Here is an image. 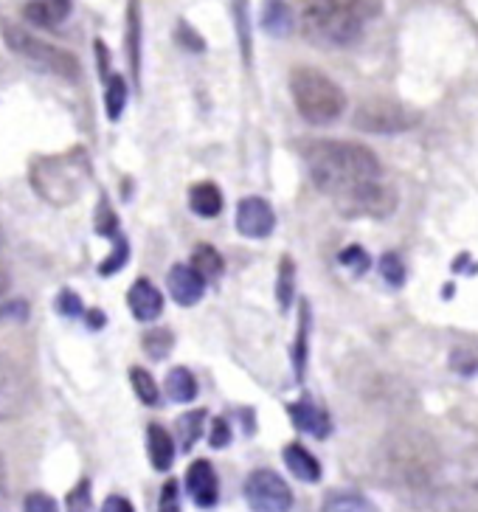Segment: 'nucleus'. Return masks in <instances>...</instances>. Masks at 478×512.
<instances>
[{"instance_id":"nucleus-28","label":"nucleus","mask_w":478,"mask_h":512,"mask_svg":"<svg viewBox=\"0 0 478 512\" xmlns=\"http://www.w3.org/2000/svg\"><path fill=\"white\" fill-rule=\"evenodd\" d=\"M231 3V12L237 20V34H239V48H242V60L245 65L251 62V26H248V0H228Z\"/></svg>"},{"instance_id":"nucleus-6","label":"nucleus","mask_w":478,"mask_h":512,"mask_svg":"<svg viewBox=\"0 0 478 512\" xmlns=\"http://www.w3.org/2000/svg\"><path fill=\"white\" fill-rule=\"evenodd\" d=\"M3 43L9 46L12 54L29 60L31 65L43 68L48 74L60 76V79H68L74 82L79 79V62L71 51H62V48L45 43L40 37H34L26 29H17V26H3Z\"/></svg>"},{"instance_id":"nucleus-25","label":"nucleus","mask_w":478,"mask_h":512,"mask_svg":"<svg viewBox=\"0 0 478 512\" xmlns=\"http://www.w3.org/2000/svg\"><path fill=\"white\" fill-rule=\"evenodd\" d=\"M141 347H144V352L150 355L152 361H164L166 355L172 352V347H175V335L166 327H155V330H150L141 338Z\"/></svg>"},{"instance_id":"nucleus-20","label":"nucleus","mask_w":478,"mask_h":512,"mask_svg":"<svg viewBox=\"0 0 478 512\" xmlns=\"http://www.w3.org/2000/svg\"><path fill=\"white\" fill-rule=\"evenodd\" d=\"M127 57L133 79H141V0H130L127 6Z\"/></svg>"},{"instance_id":"nucleus-3","label":"nucleus","mask_w":478,"mask_h":512,"mask_svg":"<svg viewBox=\"0 0 478 512\" xmlns=\"http://www.w3.org/2000/svg\"><path fill=\"white\" fill-rule=\"evenodd\" d=\"M380 12V0H296L299 31L315 46H352L366 20Z\"/></svg>"},{"instance_id":"nucleus-27","label":"nucleus","mask_w":478,"mask_h":512,"mask_svg":"<svg viewBox=\"0 0 478 512\" xmlns=\"http://www.w3.org/2000/svg\"><path fill=\"white\" fill-rule=\"evenodd\" d=\"M192 268H195L200 276H206V279H211V276H220L225 268L223 256L217 254V248H211V245H197L195 254H192Z\"/></svg>"},{"instance_id":"nucleus-8","label":"nucleus","mask_w":478,"mask_h":512,"mask_svg":"<svg viewBox=\"0 0 478 512\" xmlns=\"http://www.w3.org/2000/svg\"><path fill=\"white\" fill-rule=\"evenodd\" d=\"M242 496L248 501V507L254 512H290L293 510V490L284 482L276 470L259 467L254 470L245 484H242Z\"/></svg>"},{"instance_id":"nucleus-10","label":"nucleus","mask_w":478,"mask_h":512,"mask_svg":"<svg viewBox=\"0 0 478 512\" xmlns=\"http://www.w3.org/2000/svg\"><path fill=\"white\" fill-rule=\"evenodd\" d=\"M186 493L203 510H211L220 501V479H217L214 465L209 459H195L189 465V470H186Z\"/></svg>"},{"instance_id":"nucleus-22","label":"nucleus","mask_w":478,"mask_h":512,"mask_svg":"<svg viewBox=\"0 0 478 512\" xmlns=\"http://www.w3.org/2000/svg\"><path fill=\"white\" fill-rule=\"evenodd\" d=\"M178 428V439L183 453L192 451L197 445V439L203 437V428H206V408H195V411H186L183 417H178L175 422Z\"/></svg>"},{"instance_id":"nucleus-15","label":"nucleus","mask_w":478,"mask_h":512,"mask_svg":"<svg viewBox=\"0 0 478 512\" xmlns=\"http://www.w3.org/2000/svg\"><path fill=\"white\" fill-rule=\"evenodd\" d=\"M147 453H150V462L158 473H166L175 465V439L158 422H152L147 428Z\"/></svg>"},{"instance_id":"nucleus-7","label":"nucleus","mask_w":478,"mask_h":512,"mask_svg":"<svg viewBox=\"0 0 478 512\" xmlns=\"http://www.w3.org/2000/svg\"><path fill=\"white\" fill-rule=\"evenodd\" d=\"M417 121L414 110H408L405 105L386 99V96H374V99L360 102L355 116H352V124L358 130L374 133V136H397V133L417 127Z\"/></svg>"},{"instance_id":"nucleus-21","label":"nucleus","mask_w":478,"mask_h":512,"mask_svg":"<svg viewBox=\"0 0 478 512\" xmlns=\"http://www.w3.org/2000/svg\"><path fill=\"white\" fill-rule=\"evenodd\" d=\"M164 389H166V394H169V400H172V403H192V400L197 397V380H195V375L189 372V369L175 366V369L166 375Z\"/></svg>"},{"instance_id":"nucleus-39","label":"nucleus","mask_w":478,"mask_h":512,"mask_svg":"<svg viewBox=\"0 0 478 512\" xmlns=\"http://www.w3.org/2000/svg\"><path fill=\"white\" fill-rule=\"evenodd\" d=\"M178 43L189 48V51H203V48H206V43L200 40V34H197L192 26H186V23H180L178 26Z\"/></svg>"},{"instance_id":"nucleus-38","label":"nucleus","mask_w":478,"mask_h":512,"mask_svg":"<svg viewBox=\"0 0 478 512\" xmlns=\"http://www.w3.org/2000/svg\"><path fill=\"white\" fill-rule=\"evenodd\" d=\"M209 445L211 448H228L231 445V425H228L225 417H217V420L211 422Z\"/></svg>"},{"instance_id":"nucleus-36","label":"nucleus","mask_w":478,"mask_h":512,"mask_svg":"<svg viewBox=\"0 0 478 512\" xmlns=\"http://www.w3.org/2000/svg\"><path fill=\"white\" fill-rule=\"evenodd\" d=\"M23 512H60L57 507V501L43 493V490H37V493H29L26 501H23Z\"/></svg>"},{"instance_id":"nucleus-13","label":"nucleus","mask_w":478,"mask_h":512,"mask_svg":"<svg viewBox=\"0 0 478 512\" xmlns=\"http://www.w3.org/2000/svg\"><path fill=\"white\" fill-rule=\"evenodd\" d=\"M127 304H130V313L138 321H155V318L164 313V296L161 290L152 285L150 279H138L127 293Z\"/></svg>"},{"instance_id":"nucleus-19","label":"nucleus","mask_w":478,"mask_h":512,"mask_svg":"<svg viewBox=\"0 0 478 512\" xmlns=\"http://www.w3.org/2000/svg\"><path fill=\"white\" fill-rule=\"evenodd\" d=\"M321 512H380L372 498L352 493V490H329L321 504Z\"/></svg>"},{"instance_id":"nucleus-37","label":"nucleus","mask_w":478,"mask_h":512,"mask_svg":"<svg viewBox=\"0 0 478 512\" xmlns=\"http://www.w3.org/2000/svg\"><path fill=\"white\" fill-rule=\"evenodd\" d=\"M57 310H60L62 316L68 318H79L85 313V307H82V299L71 293V290H62L60 296H57Z\"/></svg>"},{"instance_id":"nucleus-35","label":"nucleus","mask_w":478,"mask_h":512,"mask_svg":"<svg viewBox=\"0 0 478 512\" xmlns=\"http://www.w3.org/2000/svg\"><path fill=\"white\" fill-rule=\"evenodd\" d=\"M158 512H180V484L175 479L161 487V501H158Z\"/></svg>"},{"instance_id":"nucleus-41","label":"nucleus","mask_w":478,"mask_h":512,"mask_svg":"<svg viewBox=\"0 0 478 512\" xmlns=\"http://www.w3.org/2000/svg\"><path fill=\"white\" fill-rule=\"evenodd\" d=\"M102 512H135L133 501L124 496H107L102 504Z\"/></svg>"},{"instance_id":"nucleus-34","label":"nucleus","mask_w":478,"mask_h":512,"mask_svg":"<svg viewBox=\"0 0 478 512\" xmlns=\"http://www.w3.org/2000/svg\"><path fill=\"white\" fill-rule=\"evenodd\" d=\"M96 231L102 234V237H119V220H116V214L110 211V203L102 200L99 203V214H96Z\"/></svg>"},{"instance_id":"nucleus-16","label":"nucleus","mask_w":478,"mask_h":512,"mask_svg":"<svg viewBox=\"0 0 478 512\" xmlns=\"http://www.w3.org/2000/svg\"><path fill=\"white\" fill-rule=\"evenodd\" d=\"M284 465H287V470L299 479V482L304 484H315L318 479H321V462L315 459L313 453L307 451L304 445H299V442H290L287 448H284Z\"/></svg>"},{"instance_id":"nucleus-9","label":"nucleus","mask_w":478,"mask_h":512,"mask_svg":"<svg viewBox=\"0 0 478 512\" xmlns=\"http://www.w3.org/2000/svg\"><path fill=\"white\" fill-rule=\"evenodd\" d=\"M276 228V214L265 197H245L237 209V231L251 240H265Z\"/></svg>"},{"instance_id":"nucleus-4","label":"nucleus","mask_w":478,"mask_h":512,"mask_svg":"<svg viewBox=\"0 0 478 512\" xmlns=\"http://www.w3.org/2000/svg\"><path fill=\"white\" fill-rule=\"evenodd\" d=\"M290 93H293L296 110L310 124H329V121L341 119L346 107L341 85H335L318 68H296L290 76Z\"/></svg>"},{"instance_id":"nucleus-2","label":"nucleus","mask_w":478,"mask_h":512,"mask_svg":"<svg viewBox=\"0 0 478 512\" xmlns=\"http://www.w3.org/2000/svg\"><path fill=\"white\" fill-rule=\"evenodd\" d=\"M380 476L394 490L411 496L434 493V484L442 473V456L436 442L422 431H397L380 448Z\"/></svg>"},{"instance_id":"nucleus-26","label":"nucleus","mask_w":478,"mask_h":512,"mask_svg":"<svg viewBox=\"0 0 478 512\" xmlns=\"http://www.w3.org/2000/svg\"><path fill=\"white\" fill-rule=\"evenodd\" d=\"M307 335H310V307H307V302H301L299 332L293 341V369H296L299 380L304 377V363H307Z\"/></svg>"},{"instance_id":"nucleus-44","label":"nucleus","mask_w":478,"mask_h":512,"mask_svg":"<svg viewBox=\"0 0 478 512\" xmlns=\"http://www.w3.org/2000/svg\"><path fill=\"white\" fill-rule=\"evenodd\" d=\"M3 487H6V462L0 456V493H3Z\"/></svg>"},{"instance_id":"nucleus-31","label":"nucleus","mask_w":478,"mask_h":512,"mask_svg":"<svg viewBox=\"0 0 478 512\" xmlns=\"http://www.w3.org/2000/svg\"><path fill=\"white\" fill-rule=\"evenodd\" d=\"M65 507H68V512H90V507H93V496H90L88 479H82V482L76 484L74 490L68 493Z\"/></svg>"},{"instance_id":"nucleus-1","label":"nucleus","mask_w":478,"mask_h":512,"mask_svg":"<svg viewBox=\"0 0 478 512\" xmlns=\"http://www.w3.org/2000/svg\"><path fill=\"white\" fill-rule=\"evenodd\" d=\"M301 155L315 189L352 217H389L397 209V192L383 181L380 158L355 141L310 138Z\"/></svg>"},{"instance_id":"nucleus-40","label":"nucleus","mask_w":478,"mask_h":512,"mask_svg":"<svg viewBox=\"0 0 478 512\" xmlns=\"http://www.w3.org/2000/svg\"><path fill=\"white\" fill-rule=\"evenodd\" d=\"M29 318V304L9 302L0 307V321H26Z\"/></svg>"},{"instance_id":"nucleus-24","label":"nucleus","mask_w":478,"mask_h":512,"mask_svg":"<svg viewBox=\"0 0 478 512\" xmlns=\"http://www.w3.org/2000/svg\"><path fill=\"white\" fill-rule=\"evenodd\" d=\"M124 105H127V82H124V76L110 74L107 76V88H105V107H107V116H110V121L121 119Z\"/></svg>"},{"instance_id":"nucleus-23","label":"nucleus","mask_w":478,"mask_h":512,"mask_svg":"<svg viewBox=\"0 0 478 512\" xmlns=\"http://www.w3.org/2000/svg\"><path fill=\"white\" fill-rule=\"evenodd\" d=\"M130 383H133L135 397H138L144 406H158V403H161V389H158L155 377H152L147 369L133 366V369H130Z\"/></svg>"},{"instance_id":"nucleus-14","label":"nucleus","mask_w":478,"mask_h":512,"mask_svg":"<svg viewBox=\"0 0 478 512\" xmlns=\"http://www.w3.org/2000/svg\"><path fill=\"white\" fill-rule=\"evenodd\" d=\"M23 15L37 29H54L71 15V0H31L26 3Z\"/></svg>"},{"instance_id":"nucleus-33","label":"nucleus","mask_w":478,"mask_h":512,"mask_svg":"<svg viewBox=\"0 0 478 512\" xmlns=\"http://www.w3.org/2000/svg\"><path fill=\"white\" fill-rule=\"evenodd\" d=\"M113 240H116L113 256H110L107 262H102V265H99V273H102V276H110V273L119 271L121 265L127 262V256H130V245H127V240H124L121 234H119V237H113Z\"/></svg>"},{"instance_id":"nucleus-11","label":"nucleus","mask_w":478,"mask_h":512,"mask_svg":"<svg viewBox=\"0 0 478 512\" xmlns=\"http://www.w3.org/2000/svg\"><path fill=\"white\" fill-rule=\"evenodd\" d=\"M166 285H169V293H172L175 302L183 304V307H192L206 293V276H200L192 265H175L169 271Z\"/></svg>"},{"instance_id":"nucleus-30","label":"nucleus","mask_w":478,"mask_h":512,"mask_svg":"<svg viewBox=\"0 0 478 512\" xmlns=\"http://www.w3.org/2000/svg\"><path fill=\"white\" fill-rule=\"evenodd\" d=\"M380 273H383V279L389 282L391 287H400L405 282V265L400 256L394 254H383V259H380Z\"/></svg>"},{"instance_id":"nucleus-18","label":"nucleus","mask_w":478,"mask_h":512,"mask_svg":"<svg viewBox=\"0 0 478 512\" xmlns=\"http://www.w3.org/2000/svg\"><path fill=\"white\" fill-rule=\"evenodd\" d=\"M296 26V12L284 0H265L262 9V29L273 37H287Z\"/></svg>"},{"instance_id":"nucleus-29","label":"nucleus","mask_w":478,"mask_h":512,"mask_svg":"<svg viewBox=\"0 0 478 512\" xmlns=\"http://www.w3.org/2000/svg\"><path fill=\"white\" fill-rule=\"evenodd\" d=\"M293 282H296V265H293V259L290 256H284L282 265H279V285H276V296H279V304H282L284 310L290 307L293 302Z\"/></svg>"},{"instance_id":"nucleus-12","label":"nucleus","mask_w":478,"mask_h":512,"mask_svg":"<svg viewBox=\"0 0 478 512\" xmlns=\"http://www.w3.org/2000/svg\"><path fill=\"white\" fill-rule=\"evenodd\" d=\"M290 422L299 428L301 434H310L315 439H327L332 434V420L324 408H318L310 400H299V403H290L287 406Z\"/></svg>"},{"instance_id":"nucleus-43","label":"nucleus","mask_w":478,"mask_h":512,"mask_svg":"<svg viewBox=\"0 0 478 512\" xmlns=\"http://www.w3.org/2000/svg\"><path fill=\"white\" fill-rule=\"evenodd\" d=\"M6 290H9V273H6V268L0 265V296H3Z\"/></svg>"},{"instance_id":"nucleus-32","label":"nucleus","mask_w":478,"mask_h":512,"mask_svg":"<svg viewBox=\"0 0 478 512\" xmlns=\"http://www.w3.org/2000/svg\"><path fill=\"white\" fill-rule=\"evenodd\" d=\"M338 262H341L344 268H352V273H358V276L369 271V256H366V251L358 248V245H349L346 251H341Z\"/></svg>"},{"instance_id":"nucleus-17","label":"nucleus","mask_w":478,"mask_h":512,"mask_svg":"<svg viewBox=\"0 0 478 512\" xmlns=\"http://www.w3.org/2000/svg\"><path fill=\"white\" fill-rule=\"evenodd\" d=\"M189 209L195 211L197 217H217L223 211V192L217 189V183H195L189 189Z\"/></svg>"},{"instance_id":"nucleus-5","label":"nucleus","mask_w":478,"mask_h":512,"mask_svg":"<svg viewBox=\"0 0 478 512\" xmlns=\"http://www.w3.org/2000/svg\"><path fill=\"white\" fill-rule=\"evenodd\" d=\"M82 169H85V158L79 150L68 152V155H54V158H40L31 164V186L45 203L68 206L79 197Z\"/></svg>"},{"instance_id":"nucleus-42","label":"nucleus","mask_w":478,"mask_h":512,"mask_svg":"<svg viewBox=\"0 0 478 512\" xmlns=\"http://www.w3.org/2000/svg\"><path fill=\"white\" fill-rule=\"evenodd\" d=\"M88 321H90V327H96V330H99V327H102V324H105L107 318L102 316V313H99V310H90V313H88Z\"/></svg>"}]
</instances>
